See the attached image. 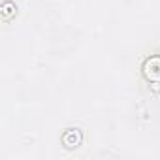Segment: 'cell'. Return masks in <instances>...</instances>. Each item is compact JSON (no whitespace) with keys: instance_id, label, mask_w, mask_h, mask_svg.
<instances>
[{"instance_id":"cell-1","label":"cell","mask_w":160,"mask_h":160,"mask_svg":"<svg viewBox=\"0 0 160 160\" xmlns=\"http://www.w3.org/2000/svg\"><path fill=\"white\" fill-rule=\"evenodd\" d=\"M143 73L149 81H160V57L147 58L143 64Z\"/></svg>"}]
</instances>
